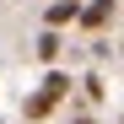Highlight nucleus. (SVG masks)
Returning <instances> with one entry per match:
<instances>
[{
    "label": "nucleus",
    "mask_w": 124,
    "mask_h": 124,
    "mask_svg": "<svg viewBox=\"0 0 124 124\" xmlns=\"http://www.w3.org/2000/svg\"><path fill=\"white\" fill-rule=\"evenodd\" d=\"M70 124H97V119H92V113H76V119H70Z\"/></svg>",
    "instance_id": "nucleus-6"
},
{
    "label": "nucleus",
    "mask_w": 124,
    "mask_h": 124,
    "mask_svg": "<svg viewBox=\"0 0 124 124\" xmlns=\"http://www.w3.org/2000/svg\"><path fill=\"white\" fill-rule=\"evenodd\" d=\"M113 11H119V0H81L76 27H81V32H102V27L113 22Z\"/></svg>",
    "instance_id": "nucleus-2"
},
{
    "label": "nucleus",
    "mask_w": 124,
    "mask_h": 124,
    "mask_svg": "<svg viewBox=\"0 0 124 124\" xmlns=\"http://www.w3.org/2000/svg\"><path fill=\"white\" fill-rule=\"evenodd\" d=\"M59 49H65V38H59V27H43L38 32V65H54Z\"/></svg>",
    "instance_id": "nucleus-3"
},
{
    "label": "nucleus",
    "mask_w": 124,
    "mask_h": 124,
    "mask_svg": "<svg viewBox=\"0 0 124 124\" xmlns=\"http://www.w3.org/2000/svg\"><path fill=\"white\" fill-rule=\"evenodd\" d=\"M81 92H86V102H102V76H97V70L81 76Z\"/></svg>",
    "instance_id": "nucleus-5"
},
{
    "label": "nucleus",
    "mask_w": 124,
    "mask_h": 124,
    "mask_svg": "<svg viewBox=\"0 0 124 124\" xmlns=\"http://www.w3.org/2000/svg\"><path fill=\"white\" fill-rule=\"evenodd\" d=\"M70 86H76V81H70L65 70H54V65H49V70H43V81H38V92H32V97L22 102V113H27L32 124H43V119H49V113L59 108V102L70 97Z\"/></svg>",
    "instance_id": "nucleus-1"
},
{
    "label": "nucleus",
    "mask_w": 124,
    "mask_h": 124,
    "mask_svg": "<svg viewBox=\"0 0 124 124\" xmlns=\"http://www.w3.org/2000/svg\"><path fill=\"white\" fill-rule=\"evenodd\" d=\"M76 11H81V0H54V6L43 11V27H65V22H76Z\"/></svg>",
    "instance_id": "nucleus-4"
}]
</instances>
